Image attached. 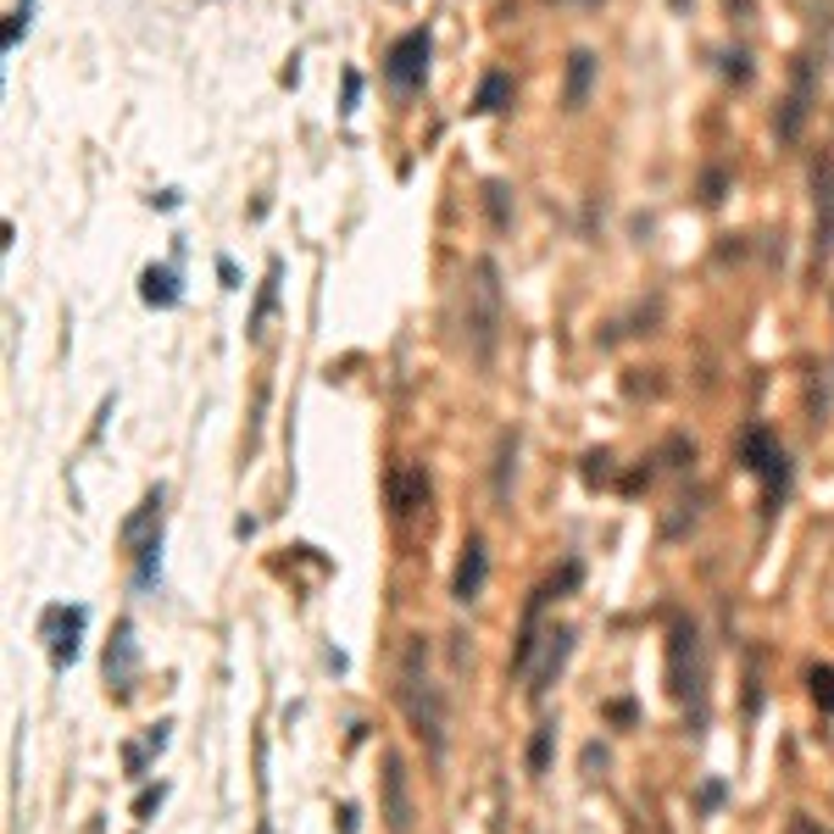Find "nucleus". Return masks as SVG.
Segmentation results:
<instances>
[{"label": "nucleus", "mask_w": 834, "mask_h": 834, "mask_svg": "<svg viewBox=\"0 0 834 834\" xmlns=\"http://www.w3.org/2000/svg\"><path fill=\"white\" fill-rule=\"evenodd\" d=\"M396 701H401L407 729L428 746V757H446V729H451V718H446V690H439L434 673H428V640H423V634H407V646H401Z\"/></svg>", "instance_id": "nucleus-1"}, {"label": "nucleus", "mask_w": 834, "mask_h": 834, "mask_svg": "<svg viewBox=\"0 0 834 834\" xmlns=\"http://www.w3.org/2000/svg\"><path fill=\"white\" fill-rule=\"evenodd\" d=\"M496 339H501V267L496 257H478L468 284V351L478 368L496 357Z\"/></svg>", "instance_id": "nucleus-2"}, {"label": "nucleus", "mask_w": 834, "mask_h": 834, "mask_svg": "<svg viewBox=\"0 0 834 834\" xmlns=\"http://www.w3.org/2000/svg\"><path fill=\"white\" fill-rule=\"evenodd\" d=\"M740 468H746L751 478L768 484V512H779L784 489H791V457H784V446L773 439L768 423H751V428L740 434Z\"/></svg>", "instance_id": "nucleus-3"}, {"label": "nucleus", "mask_w": 834, "mask_h": 834, "mask_svg": "<svg viewBox=\"0 0 834 834\" xmlns=\"http://www.w3.org/2000/svg\"><path fill=\"white\" fill-rule=\"evenodd\" d=\"M701 679H707V668H701L696 623H673V634H668V690H673V701H701Z\"/></svg>", "instance_id": "nucleus-4"}, {"label": "nucleus", "mask_w": 834, "mask_h": 834, "mask_svg": "<svg viewBox=\"0 0 834 834\" xmlns=\"http://www.w3.org/2000/svg\"><path fill=\"white\" fill-rule=\"evenodd\" d=\"M428 51H434L428 28H407L396 45H389V57H384V78L396 84L401 95L423 89V78H428Z\"/></svg>", "instance_id": "nucleus-5"}, {"label": "nucleus", "mask_w": 834, "mask_h": 834, "mask_svg": "<svg viewBox=\"0 0 834 834\" xmlns=\"http://www.w3.org/2000/svg\"><path fill=\"white\" fill-rule=\"evenodd\" d=\"M101 673H107V690L117 701L134 696V684H139V634L128 618L112 623V640H107V657H101Z\"/></svg>", "instance_id": "nucleus-6"}, {"label": "nucleus", "mask_w": 834, "mask_h": 834, "mask_svg": "<svg viewBox=\"0 0 834 834\" xmlns=\"http://www.w3.org/2000/svg\"><path fill=\"white\" fill-rule=\"evenodd\" d=\"M84 628H89V607H45L39 634H45V646H51V668H57V673L78 662Z\"/></svg>", "instance_id": "nucleus-7"}, {"label": "nucleus", "mask_w": 834, "mask_h": 834, "mask_svg": "<svg viewBox=\"0 0 834 834\" xmlns=\"http://www.w3.org/2000/svg\"><path fill=\"white\" fill-rule=\"evenodd\" d=\"M378 784H384V812H378V818L389 823V834H412L418 807H412V773H407V757H401V751H384Z\"/></svg>", "instance_id": "nucleus-8"}, {"label": "nucleus", "mask_w": 834, "mask_h": 834, "mask_svg": "<svg viewBox=\"0 0 834 834\" xmlns=\"http://www.w3.org/2000/svg\"><path fill=\"white\" fill-rule=\"evenodd\" d=\"M573 657V628H546V640H539V662L528 668V701H546L557 673L568 668Z\"/></svg>", "instance_id": "nucleus-9"}, {"label": "nucleus", "mask_w": 834, "mask_h": 834, "mask_svg": "<svg viewBox=\"0 0 834 834\" xmlns=\"http://www.w3.org/2000/svg\"><path fill=\"white\" fill-rule=\"evenodd\" d=\"M807 117H812V62L801 57L796 62V73H791V95H784V107H779V139L784 145H796L801 139V128H807Z\"/></svg>", "instance_id": "nucleus-10"}, {"label": "nucleus", "mask_w": 834, "mask_h": 834, "mask_svg": "<svg viewBox=\"0 0 834 834\" xmlns=\"http://www.w3.org/2000/svg\"><path fill=\"white\" fill-rule=\"evenodd\" d=\"M484 578H489V546L478 534H468V546H462V557H457V573H451V596L462 601V607H473L478 596H484Z\"/></svg>", "instance_id": "nucleus-11"}, {"label": "nucleus", "mask_w": 834, "mask_h": 834, "mask_svg": "<svg viewBox=\"0 0 834 834\" xmlns=\"http://www.w3.org/2000/svg\"><path fill=\"white\" fill-rule=\"evenodd\" d=\"M423 507H428V473L423 468H396V473H389V512L412 518Z\"/></svg>", "instance_id": "nucleus-12"}, {"label": "nucleus", "mask_w": 834, "mask_h": 834, "mask_svg": "<svg viewBox=\"0 0 834 834\" xmlns=\"http://www.w3.org/2000/svg\"><path fill=\"white\" fill-rule=\"evenodd\" d=\"M162 484L157 489H145V501L128 512V523H123V551H139L145 546V539H151V534H162Z\"/></svg>", "instance_id": "nucleus-13"}, {"label": "nucleus", "mask_w": 834, "mask_h": 834, "mask_svg": "<svg viewBox=\"0 0 834 834\" xmlns=\"http://www.w3.org/2000/svg\"><path fill=\"white\" fill-rule=\"evenodd\" d=\"M596 51H584V45H578V51L568 57V84H562V107L568 112H578L584 101H590V84H596Z\"/></svg>", "instance_id": "nucleus-14"}, {"label": "nucleus", "mask_w": 834, "mask_h": 834, "mask_svg": "<svg viewBox=\"0 0 834 834\" xmlns=\"http://www.w3.org/2000/svg\"><path fill=\"white\" fill-rule=\"evenodd\" d=\"M139 301H145V307H157V312L178 307V301H184L178 267H145V273H139Z\"/></svg>", "instance_id": "nucleus-15"}, {"label": "nucleus", "mask_w": 834, "mask_h": 834, "mask_svg": "<svg viewBox=\"0 0 834 834\" xmlns=\"http://www.w3.org/2000/svg\"><path fill=\"white\" fill-rule=\"evenodd\" d=\"M134 557V590L139 596H151L157 584H162V534H151L139 551H128Z\"/></svg>", "instance_id": "nucleus-16"}, {"label": "nucleus", "mask_w": 834, "mask_h": 834, "mask_svg": "<svg viewBox=\"0 0 834 834\" xmlns=\"http://www.w3.org/2000/svg\"><path fill=\"white\" fill-rule=\"evenodd\" d=\"M512 478H518V434L507 428L496 439V507L507 512L512 507Z\"/></svg>", "instance_id": "nucleus-17"}, {"label": "nucleus", "mask_w": 834, "mask_h": 834, "mask_svg": "<svg viewBox=\"0 0 834 834\" xmlns=\"http://www.w3.org/2000/svg\"><path fill=\"white\" fill-rule=\"evenodd\" d=\"M507 101H512V78L496 67V73H484V78H478V95H473V107H468V112H478V117H496Z\"/></svg>", "instance_id": "nucleus-18"}, {"label": "nucleus", "mask_w": 834, "mask_h": 834, "mask_svg": "<svg viewBox=\"0 0 834 834\" xmlns=\"http://www.w3.org/2000/svg\"><path fill=\"white\" fill-rule=\"evenodd\" d=\"M278 278H284V262H267V278H262V289H257V307H251V339L267 328V318H273V307H278Z\"/></svg>", "instance_id": "nucleus-19"}, {"label": "nucleus", "mask_w": 834, "mask_h": 834, "mask_svg": "<svg viewBox=\"0 0 834 834\" xmlns=\"http://www.w3.org/2000/svg\"><path fill=\"white\" fill-rule=\"evenodd\" d=\"M834 245V167H818V251Z\"/></svg>", "instance_id": "nucleus-20"}, {"label": "nucleus", "mask_w": 834, "mask_h": 834, "mask_svg": "<svg viewBox=\"0 0 834 834\" xmlns=\"http://www.w3.org/2000/svg\"><path fill=\"white\" fill-rule=\"evenodd\" d=\"M28 23H34V0H17V12L7 17V34H0V51H7V57L17 51V39L28 34Z\"/></svg>", "instance_id": "nucleus-21"}, {"label": "nucleus", "mask_w": 834, "mask_h": 834, "mask_svg": "<svg viewBox=\"0 0 834 834\" xmlns=\"http://www.w3.org/2000/svg\"><path fill=\"white\" fill-rule=\"evenodd\" d=\"M807 684H812V701H818V712H829V718H834V662H829V668H812V673H807Z\"/></svg>", "instance_id": "nucleus-22"}, {"label": "nucleus", "mask_w": 834, "mask_h": 834, "mask_svg": "<svg viewBox=\"0 0 834 834\" xmlns=\"http://www.w3.org/2000/svg\"><path fill=\"white\" fill-rule=\"evenodd\" d=\"M484 207H489V223H496V228L512 223V212H507V184H501V178L484 184Z\"/></svg>", "instance_id": "nucleus-23"}, {"label": "nucleus", "mask_w": 834, "mask_h": 834, "mask_svg": "<svg viewBox=\"0 0 834 834\" xmlns=\"http://www.w3.org/2000/svg\"><path fill=\"white\" fill-rule=\"evenodd\" d=\"M546 768H551V723H539L528 740V773H546Z\"/></svg>", "instance_id": "nucleus-24"}, {"label": "nucleus", "mask_w": 834, "mask_h": 834, "mask_svg": "<svg viewBox=\"0 0 834 834\" xmlns=\"http://www.w3.org/2000/svg\"><path fill=\"white\" fill-rule=\"evenodd\" d=\"M162 801H167V784H151V791H139V796H134V818L151 823V812H157Z\"/></svg>", "instance_id": "nucleus-25"}, {"label": "nucleus", "mask_w": 834, "mask_h": 834, "mask_svg": "<svg viewBox=\"0 0 834 834\" xmlns=\"http://www.w3.org/2000/svg\"><path fill=\"white\" fill-rule=\"evenodd\" d=\"M151 757H157V751L145 746V740H139V746H123V768H128V779H145V762H151Z\"/></svg>", "instance_id": "nucleus-26"}, {"label": "nucleus", "mask_w": 834, "mask_h": 834, "mask_svg": "<svg viewBox=\"0 0 834 834\" xmlns=\"http://www.w3.org/2000/svg\"><path fill=\"white\" fill-rule=\"evenodd\" d=\"M784 834H829V829H823L818 818H807V812H796L791 823H784Z\"/></svg>", "instance_id": "nucleus-27"}, {"label": "nucleus", "mask_w": 834, "mask_h": 834, "mask_svg": "<svg viewBox=\"0 0 834 834\" xmlns=\"http://www.w3.org/2000/svg\"><path fill=\"white\" fill-rule=\"evenodd\" d=\"M167 734H173V723H151V734H145V746L162 751V746H167Z\"/></svg>", "instance_id": "nucleus-28"}, {"label": "nucleus", "mask_w": 834, "mask_h": 834, "mask_svg": "<svg viewBox=\"0 0 834 834\" xmlns=\"http://www.w3.org/2000/svg\"><path fill=\"white\" fill-rule=\"evenodd\" d=\"M217 278H223V289H239V267L228 257H217Z\"/></svg>", "instance_id": "nucleus-29"}, {"label": "nucleus", "mask_w": 834, "mask_h": 834, "mask_svg": "<svg viewBox=\"0 0 834 834\" xmlns=\"http://www.w3.org/2000/svg\"><path fill=\"white\" fill-rule=\"evenodd\" d=\"M362 829V812L357 807H339V834H357Z\"/></svg>", "instance_id": "nucleus-30"}, {"label": "nucleus", "mask_w": 834, "mask_h": 834, "mask_svg": "<svg viewBox=\"0 0 834 834\" xmlns=\"http://www.w3.org/2000/svg\"><path fill=\"white\" fill-rule=\"evenodd\" d=\"M357 95H362V73H346V112L357 107Z\"/></svg>", "instance_id": "nucleus-31"}, {"label": "nucleus", "mask_w": 834, "mask_h": 834, "mask_svg": "<svg viewBox=\"0 0 834 834\" xmlns=\"http://www.w3.org/2000/svg\"><path fill=\"white\" fill-rule=\"evenodd\" d=\"M584 768H607V751L601 746H584Z\"/></svg>", "instance_id": "nucleus-32"}, {"label": "nucleus", "mask_w": 834, "mask_h": 834, "mask_svg": "<svg viewBox=\"0 0 834 834\" xmlns=\"http://www.w3.org/2000/svg\"><path fill=\"white\" fill-rule=\"evenodd\" d=\"M718 801H723V784L712 779V784H707V791H701V807H718Z\"/></svg>", "instance_id": "nucleus-33"}, {"label": "nucleus", "mask_w": 834, "mask_h": 834, "mask_svg": "<svg viewBox=\"0 0 834 834\" xmlns=\"http://www.w3.org/2000/svg\"><path fill=\"white\" fill-rule=\"evenodd\" d=\"M257 834H273V823H257Z\"/></svg>", "instance_id": "nucleus-34"}]
</instances>
